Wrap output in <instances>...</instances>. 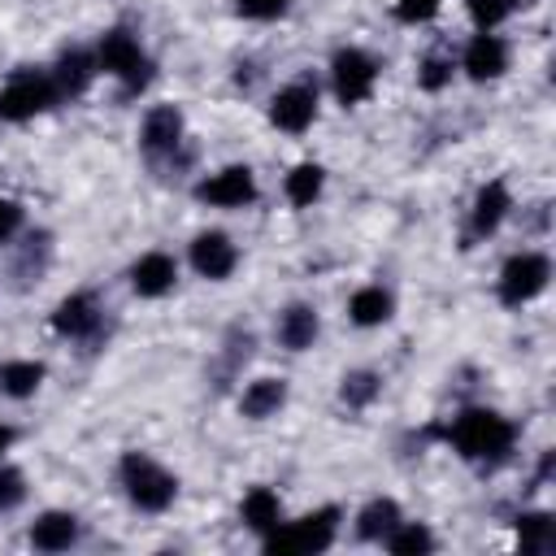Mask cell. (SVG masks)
<instances>
[{"mask_svg":"<svg viewBox=\"0 0 556 556\" xmlns=\"http://www.w3.org/2000/svg\"><path fill=\"white\" fill-rule=\"evenodd\" d=\"M460 70L473 78V83H495L504 70H508V43L491 30H478L465 52H460Z\"/></svg>","mask_w":556,"mask_h":556,"instance_id":"cell-13","label":"cell"},{"mask_svg":"<svg viewBox=\"0 0 556 556\" xmlns=\"http://www.w3.org/2000/svg\"><path fill=\"white\" fill-rule=\"evenodd\" d=\"M313 117H317V83L295 78V83H287V87L274 91V100H269V122H274L278 130L304 135V130L313 126Z\"/></svg>","mask_w":556,"mask_h":556,"instance_id":"cell-9","label":"cell"},{"mask_svg":"<svg viewBox=\"0 0 556 556\" xmlns=\"http://www.w3.org/2000/svg\"><path fill=\"white\" fill-rule=\"evenodd\" d=\"M195 200L208 208H243L256 200V174L252 165H226L195 182Z\"/></svg>","mask_w":556,"mask_h":556,"instance_id":"cell-8","label":"cell"},{"mask_svg":"<svg viewBox=\"0 0 556 556\" xmlns=\"http://www.w3.org/2000/svg\"><path fill=\"white\" fill-rule=\"evenodd\" d=\"M117 478H122V491L126 500L139 508V513H165L174 500H178V473H169L156 456L148 452H126L117 460Z\"/></svg>","mask_w":556,"mask_h":556,"instance_id":"cell-2","label":"cell"},{"mask_svg":"<svg viewBox=\"0 0 556 556\" xmlns=\"http://www.w3.org/2000/svg\"><path fill=\"white\" fill-rule=\"evenodd\" d=\"M274 334H278V343L287 352H308L317 343V334H321V317H317L313 304H287L278 313V321H274Z\"/></svg>","mask_w":556,"mask_h":556,"instance_id":"cell-18","label":"cell"},{"mask_svg":"<svg viewBox=\"0 0 556 556\" xmlns=\"http://www.w3.org/2000/svg\"><path fill=\"white\" fill-rule=\"evenodd\" d=\"M547 282H552V261H547L543 252H534V248H521V252H513V256L504 261L495 287H500V300H504L508 308H521V304H530L534 295H543Z\"/></svg>","mask_w":556,"mask_h":556,"instance_id":"cell-6","label":"cell"},{"mask_svg":"<svg viewBox=\"0 0 556 556\" xmlns=\"http://www.w3.org/2000/svg\"><path fill=\"white\" fill-rule=\"evenodd\" d=\"M517 543H521V552H547L552 543H556V521H552V513H521L517 517Z\"/></svg>","mask_w":556,"mask_h":556,"instance_id":"cell-25","label":"cell"},{"mask_svg":"<svg viewBox=\"0 0 556 556\" xmlns=\"http://www.w3.org/2000/svg\"><path fill=\"white\" fill-rule=\"evenodd\" d=\"M78 534H83V521L65 508H48L30 521V547L35 552H70L78 543Z\"/></svg>","mask_w":556,"mask_h":556,"instance_id":"cell-15","label":"cell"},{"mask_svg":"<svg viewBox=\"0 0 556 556\" xmlns=\"http://www.w3.org/2000/svg\"><path fill=\"white\" fill-rule=\"evenodd\" d=\"M508 4H513V9H517V4H521V9H526V4H534V0H508Z\"/></svg>","mask_w":556,"mask_h":556,"instance_id":"cell-35","label":"cell"},{"mask_svg":"<svg viewBox=\"0 0 556 556\" xmlns=\"http://www.w3.org/2000/svg\"><path fill=\"white\" fill-rule=\"evenodd\" d=\"M378 391H382V378H378L374 369H352V374H343V387H339V395H343L348 408H365V404H374Z\"/></svg>","mask_w":556,"mask_h":556,"instance_id":"cell-27","label":"cell"},{"mask_svg":"<svg viewBox=\"0 0 556 556\" xmlns=\"http://www.w3.org/2000/svg\"><path fill=\"white\" fill-rule=\"evenodd\" d=\"M130 291L135 295H143V300H161L165 291H174V282H178V261L169 256V252H161V248H152V252H143V256H135L130 261Z\"/></svg>","mask_w":556,"mask_h":556,"instance_id":"cell-12","label":"cell"},{"mask_svg":"<svg viewBox=\"0 0 556 556\" xmlns=\"http://www.w3.org/2000/svg\"><path fill=\"white\" fill-rule=\"evenodd\" d=\"M400 521H404L400 504H395L391 495H378V500H369V504L356 513V539H361V543H382Z\"/></svg>","mask_w":556,"mask_h":556,"instance_id":"cell-21","label":"cell"},{"mask_svg":"<svg viewBox=\"0 0 556 556\" xmlns=\"http://www.w3.org/2000/svg\"><path fill=\"white\" fill-rule=\"evenodd\" d=\"M17 230H22V204L0 195V243H9Z\"/></svg>","mask_w":556,"mask_h":556,"instance_id":"cell-33","label":"cell"},{"mask_svg":"<svg viewBox=\"0 0 556 556\" xmlns=\"http://www.w3.org/2000/svg\"><path fill=\"white\" fill-rule=\"evenodd\" d=\"M48 74H52L56 100H78V96L96 83V74H100V70H96V52H87V48H65Z\"/></svg>","mask_w":556,"mask_h":556,"instance_id":"cell-14","label":"cell"},{"mask_svg":"<svg viewBox=\"0 0 556 556\" xmlns=\"http://www.w3.org/2000/svg\"><path fill=\"white\" fill-rule=\"evenodd\" d=\"M391 313H395V300H391V291H387V287H378V282L356 287V291H352V300H348V317H352V326H361V330L391 321Z\"/></svg>","mask_w":556,"mask_h":556,"instance_id":"cell-20","label":"cell"},{"mask_svg":"<svg viewBox=\"0 0 556 556\" xmlns=\"http://www.w3.org/2000/svg\"><path fill=\"white\" fill-rule=\"evenodd\" d=\"M282 404H287V382H282V378H252V382L239 391V413H243L248 421L278 417Z\"/></svg>","mask_w":556,"mask_h":556,"instance_id":"cell-19","label":"cell"},{"mask_svg":"<svg viewBox=\"0 0 556 556\" xmlns=\"http://www.w3.org/2000/svg\"><path fill=\"white\" fill-rule=\"evenodd\" d=\"M239 517H243V526L252 530V534H269L278 521H282V500H278V491H269V486H252L248 495H243V504H239Z\"/></svg>","mask_w":556,"mask_h":556,"instance_id":"cell-22","label":"cell"},{"mask_svg":"<svg viewBox=\"0 0 556 556\" xmlns=\"http://www.w3.org/2000/svg\"><path fill=\"white\" fill-rule=\"evenodd\" d=\"M96 70L109 74V78H117L126 91H139V87L152 83V61H148L143 43L126 26H113V30L100 35V43H96Z\"/></svg>","mask_w":556,"mask_h":556,"instance_id":"cell-4","label":"cell"},{"mask_svg":"<svg viewBox=\"0 0 556 556\" xmlns=\"http://www.w3.org/2000/svg\"><path fill=\"white\" fill-rule=\"evenodd\" d=\"M321 187H326V169L313 165V161H300V165L287 174V182H282V191H287V200H291L295 208H308V204L321 195Z\"/></svg>","mask_w":556,"mask_h":556,"instance_id":"cell-24","label":"cell"},{"mask_svg":"<svg viewBox=\"0 0 556 556\" xmlns=\"http://www.w3.org/2000/svg\"><path fill=\"white\" fill-rule=\"evenodd\" d=\"M334 534H339V508L326 504V508H313L295 521H278L261 539V547L274 552V556H317L334 543Z\"/></svg>","mask_w":556,"mask_h":556,"instance_id":"cell-3","label":"cell"},{"mask_svg":"<svg viewBox=\"0 0 556 556\" xmlns=\"http://www.w3.org/2000/svg\"><path fill=\"white\" fill-rule=\"evenodd\" d=\"M187 256H191V269L200 278H208V282H226L235 274V265H239V248L222 230H200L191 239V252Z\"/></svg>","mask_w":556,"mask_h":556,"instance_id":"cell-11","label":"cell"},{"mask_svg":"<svg viewBox=\"0 0 556 556\" xmlns=\"http://www.w3.org/2000/svg\"><path fill=\"white\" fill-rule=\"evenodd\" d=\"M387 552L395 556H421V552H434V534L421 526V521H400L387 539H382Z\"/></svg>","mask_w":556,"mask_h":556,"instance_id":"cell-26","label":"cell"},{"mask_svg":"<svg viewBox=\"0 0 556 556\" xmlns=\"http://www.w3.org/2000/svg\"><path fill=\"white\" fill-rule=\"evenodd\" d=\"M447 443L473 465H500L517 443V426L495 408H460L447 421Z\"/></svg>","mask_w":556,"mask_h":556,"instance_id":"cell-1","label":"cell"},{"mask_svg":"<svg viewBox=\"0 0 556 556\" xmlns=\"http://www.w3.org/2000/svg\"><path fill=\"white\" fill-rule=\"evenodd\" d=\"M9 447H13V426H4V421H0V456H4Z\"/></svg>","mask_w":556,"mask_h":556,"instance_id":"cell-34","label":"cell"},{"mask_svg":"<svg viewBox=\"0 0 556 556\" xmlns=\"http://www.w3.org/2000/svg\"><path fill=\"white\" fill-rule=\"evenodd\" d=\"M330 87L339 104H365L378 87V61L365 48H339L330 61Z\"/></svg>","mask_w":556,"mask_h":556,"instance_id":"cell-7","label":"cell"},{"mask_svg":"<svg viewBox=\"0 0 556 556\" xmlns=\"http://www.w3.org/2000/svg\"><path fill=\"white\" fill-rule=\"evenodd\" d=\"M235 9L248 22H274V17H282L291 9V0H235Z\"/></svg>","mask_w":556,"mask_h":556,"instance_id":"cell-31","label":"cell"},{"mask_svg":"<svg viewBox=\"0 0 556 556\" xmlns=\"http://www.w3.org/2000/svg\"><path fill=\"white\" fill-rule=\"evenodd\" d=\"M439 9H443V0H395V17H400L404 26H421V22H430Z\"/></svg>","mask_w":556,"mask_h":556,"instance_id":"cell-32","label":"cell"},{"mask_svg":"<svg viewBox=\"0 0 556 556\" xmlns=\"http://www.w3.org/2000/svg\"><path fill=\"white\" fill-rule=\"evenodd\" d=\"M56 104L52 74L43 70H13L9 83L0 87V122H30Z\"/></svg>","mask_w":556,"mask_h":556,"instance_id":"cell-5","label":"cell"},{"mask_svg":"<svg viewBox=\"0 0 556 556\" xmlns=\"http://www.w3.org/2000/svg\"><path fill=\"white\" fill-rule=\"evenodd\" d=\"M100 326V304L91 291H74L52 308V330L65 339H87Z\"/></svg>","mask_w":556,"mask_h":556,"instance_id":"cell-17","label":"cell"},{"mask_svg":"<svg viewBox=\"0 0 556 556\" xmlns=\"http://www.w3.org/2000/svg\"><path fill=\"white\" fill-rule=\"evenodd\" d=\"M43 374L48 369L39 361H4L0 365V391L9 400H26V395H35L43 387Z\"/></svg>","mask_w":556,"mask_h":556,"instance_id":"cell-23","label":"cell"},{"mask_svg":"<svg viewBox=\"0 0 556 556\" xmlns=\"http://www.w3.org/2000/svg\"><path fill=\"white\" fill-rule=\"evenodd\" d=\"M465 13L473 17L478 30H495V26L513 13V4H508V0H465Z\"/></svg>","mask_w":556,"mask_h":556,"instance_id":"cell-28","label":"cell"},{"mask_svg":"<svg viewBox=\"0 0 556 556\" xmlns=\"http://www.w3.org/2000/svg\"><path fill=\"white\" fill-rule=\"evenodd\" d=\"M508 208H513V191H508V182H504V178L482 182L478 195H473V204H469V226H473V235H495V230L504 226Z\"/></svg>","mask_w":556,"mask_h":556,"instance_id":"cell-16","label":"cell"},{"mask_svg":"<svg viewBox=\"0 0 556 556\" xmlns=\"http://www.w3.org/2000/svg\"><path fill=\"white\" fill-rule=\"evenodd\" d=\"M22 500H26V478H22V469L0 465V513L17 508Z\"/></svg>","mask_w":556,"mask_h":556,"instance_id":"cell-30","label":"cell"},{"mask_svg":"<svg viewBox=\"0 0 556 556\" xmlns=\"http://www.w3.org/2000/svg\"><path fill=\"white\" fill-rule=\"evenodd\" d=\"M182 135H187L182 109H178V104H152V109L143 113V126H139V148H143L152 161H161V156H174V152H178Z\"/></svg>","mask_w":556,"mask_h":556,"instance_id":"cell-10","label":"cell"},{"mask_svg":"<svg viewBox=\"0 0 556 556\" xmlns=\"http://www.w3.org/2000/svg\"><path fill=\"white\" fill-rule=\"evenodd\" d=\"M417 83H421L426 91H439V87H447V83H452V56H443V52H430V56L421 61V70H417Z\"/></svg>","mask_w":556,"mask_h":556,"instance_id":"cell-29","label":"cell"}]
</instances>
